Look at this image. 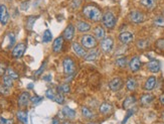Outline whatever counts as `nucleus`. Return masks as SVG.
<instances>
[{
    "instance_id": "nucleus-52",
    "label": "nucleus",
    "mask_w": 164,
    "mask_h": 124,
    "mask_svg": "<svg viewBox=\"0 0 164 124\" xmlns=\"http://www.w3.org/2000/svg\"><path fill=\"white\" fill-rule=\"evenodd\" d=\"M27 88H28V89H32V88H33V84H32V83H30L29 85L27 86Z\"/></svg>"
},
{
    "instance_id": "nucleus-46",
    "label": "nucleus",
    "mask_w": 164,
    "mask_h": 124,
    "mask_svg": "<svg viewBox=\"0 0 164 124\" xmlns=\"http://www.w3.org/2000/svg\"><path fill=\"white\" fill-rule=\"evenodd\" d=\"M28 6H29V2L28 1H25V2H23V3H21V5H20L22 10H27Z\"/></svg>"
},
{
    "instance_id": "nucleus-47",
    "label": "nucleus",
    "mask_w": 164,
    "mask_h": 124,
    "mask_svg": "<svg viewBox=\"0 0 164 124\" xmlns=\"http://www.w3.org/2000/svg\"><path fill=\"white\" fill-rule=\"evenodd\" d=\"M44 66H46V63H43L41 65V67L39 68V70H37V71L35 72V75L37 76V75H40L41 73H42V71H43V69H44Z\"/></svg>"
},
{
    "instance_id": "nucleus-34",
    "label": "nucleus",
    "mask_w": 164,
    "mask_h": 124,
    "mask_svg": "<svg viewBox=\"0 0 164 124\" xmlns=\"http://www.w3.org/2000/svg\"><path fill=\"white\" fill-rule=\"evenodd\" d=\"M52 32H50V30L46 29V32H43V36H42V41H43V43H49V41H52Z\"/></svg>"
},
{
    "instance_id": "nucleus-6",
    "label": "nucleus",
    "mask_w": 164,
    "mask_h": 124,
    "mask_svg": "<svg viewBox=\"0 0 164 124\" xmlns=\"http://www.w3.org/2000/svg\"><path fill=\"white\" fill-rule=\"evenodd\" d=\"M114 47V41L112 38H105L101 41V49L104 53H110Z\"/></svg>"
},
{
    "instance_id": "nucleus-7",
    "label": "nucleus",
    "mask_w": 164,
    "mask_h": 124,
    "mask_svg": "<svg viewBox=\"0 0 164 124\" xmlns=\"http://www.w3.org/2000/svg\"><path fill=\"white\" fill-rule=\"evenodd\" d=\"M141 67H142V63H141L140 58L139 57H133L129 63L130 70H131L133 73H136L141 69Z\"/></svg>"
},
{
    "instance_id": "nucleus-12",
    "label": "nucleus",
    "mask_w": 164,
    "mask_h": 124,
    "mask_svg": "<svg viewBox=\"0 0 164 124\" xmlns=\"http://www.w3.org/2000/svg\"><path fill=\"white\" fill-rule=\"evenodd\" d=\"M73 35H75V27H73V24H69L66 27V29L64 30L63 38L64 39H67V41H72Z\"/></svg>"
},
{
    "instance_id": "nucleus-15",
    "label": "nucleus",
    "mask_w": 164,
    "mask_h": 124,
    "mask_svg": "<svg viewBox=\"0 0 164 124\" xmlns=\"http://www.w3.org/2000/svg\"><path fill=\"white\" fill-rule=\"evenodd\" d=\"M155 97L152 94H144L140 97V103L143 106H148L153 102Z\"/></svg>"
},
{
    "instance_id": "nucleus-29",
    "label": "nucleus",
    "mask_w": 164,
    "mask_h": 124,
    "mask_svg": "<svg viewBox=\"0 0 164 124\" xmlns=\"http://www.w3.org/2000/svg\"><path fill=\"white\" fill-rule=\"evenodd\" d=\"M16 116L19 119V121H21L23 124H28V116H27V113L25 111H18Z\"/></svg>"
},
{
    "instance_id": "nucleus-32",
    "label": "nucleus",
    "mask_w": 164,
    "mask_h": 124,
    "mask_svg": "<svg viewBox=\"0 0 164 124\" xmlns=\"http://www.w3.org/2000/svg\"><path fill=\"white\" fill-rule=\"evenodd\" d=\"M154 24L156 25L158 27H163L164 29V16L163 15H159V16H156L154 18Z\"/></svg>"
},
{
    "instance_id": "nucleus-13",
    "label": "nucleus",
    "mask_w": 164,
    "mask_h": 124,
    "mask_svg": "<svg viewBox=\"0 0 164 124\" xmlns=\"http://www.w3.org/2000/svg\"><path fill=\"white\" fill-rule=\"evenodd\" d=\"M9 19V13L7 11V7L5 5H1L0 6V22L5 25L8 22Z\"/></svg>"
},
{
    "instance_id": "nucleus-37",
    "label": "nucleus",
    "mask_w": 164,
    "mask_h": 124,
    "mask_svg": "<svg viewBox=\"0 0 164 124\" xmlns=\"http://www.w3.org/2000/svg\"><path fill=\"white\" fill-rule=\"evenodd\" d=\"M6 75H7V76H9V77H10L11 79H13V80H16V79H18V77H19L17 73L14 71L13 69H11V68H8V69H7Z\"/></svg>"
},
{
    "instance_id": "nucleus-36",
    "label": "nucleus",
    "mask_w": 164,
    "mask_h": 124,
    "mask_svg": "<svg viewBox=\"0 0 164 124\" xmlns=\"http://www.w3.org/2000/svg\"><path fill=\"white\" fill-rule=\"evenodd\" d=\"M155 47L160 50V52H164V38H159L155 41Z\"/></svg>"
},
{
    "instance_id": "nucleus-49",
    "label": "nucleus",
    "mask_w": 164,
    "mask_h": 124,
    "mask_svg": "<svg viewBox=\"0 0 164 124\" xmlns=\"http://www.w3.org/2000/svg\"><path fill=\"white\" fill-rule=\"evenodd\" d=\"M159 102L162 104V105H164V94L162 95H160V97H159Z\"/></svg>"
},
{
    "instance_id": "nucleus-38",
    "label": "nucleus",
    "mask_w": 164,
    "mask_h": 124,
    "mask_svg": "<svg viewBox=\"0 0 164 124\" xmlns=\"http://www.w3.org/2000/svg\"><path fill=\"white\" fill-rule=\"evenodd\" d=\"M58 91L59 93H70V86L67 85V84H63V85H61L58 87Z\"/></svg>"
},
{
    "instance_id": "nucleus-1",
    "label": "nucleus",
    "mask_w": 164,
    "mask_h": 124,
    "mask_svg": "<svg viewBox=\"0 0 164 124\" xmlns=\"http://www.w3.org/2000/svg\"><path fill=\"white\" fill-rule=\"evenodd\" d=\"M83 13L88 19H90V20L94 22L100 21L103 18L101 10L97 6H95V5H87V6H85L83 8Z\"/></svg>"
},
{
    "instance_id": "nucleus-24",
    "label": "nucleus",
    "mask_w": 164,
    "mask_h": 124,
    "mask_svg": "<svg viewBox=\"0 0 164 124\" xmlns=\"http://www.w3.org/2000/svg\"><path fill=\"white\" fill-rule=\"evenodd\" d=\"M94 33H95V36L97 39H104L105 38V35H106V32L105 29H103L102 26H97L94 30Z\"/></svg>"
},
{
    "instance_id": "nucleus-51",
    "label": "nucleus",
    "mask_w": 164,
    "mask_h": 124,
    "mask_svg": "<svg viewBox=\"0 0 164 124\" xmlns=\"http://www.w3.org/2000/svg\"><path fill=\"white\" fill-rule=\"evenodd\" d=\"M52 124H59V120L58 119V118H55V119L52 120Z\"/></svg>"
},
{
    "instance_id": "nucleus-50",
    "label": "nucleus",
    "mask_w": 164,
    "mask_h": 124,
    "mask_svg": "<svg viewBox=\"0 0 164 124\" xmlns=\"http://www.w3.org/2000/svg\"><path fill=\"white\" fill-rule=\"evenodd\" d=\"M43 80H44V81H50V80H52V76H50V75H47L46 77H43Z\"/></svg>"
},
{
    "instance_id": "nucleus-30",
    "label": "nucleus",
    "mask_w": 164,
    "mask_h": 124,
    "mask_svg": "<svg viewBox=\"0 0 164 124\" xmlns=\"http://www.w3.org/2000/svg\"><path fill=\"white\" fill-rule=\"evenodd\" d=\"M112 110V105L109 103H103L100 106V112L102 114H108L111 112Z\"/></svg>"
},
{
    "instance_id": "nucleus-43",
    "label": "nucleus",
    "mask_w": 164,
    "mask_h": 124,
    "mask_svg": "<svg viewBox=\"0 0 164 124\" xmlns=\"http://www.w3.org/2000/svg\"><path fill=\"white\" fill-rule=\"evenodd\" d=\"M7 66L4 63H0V76H3L7 71Z\"/></svg>"
},
{
    "instance_id": "nucleus-44",
    "label": "nucleus",
    "mask_w": 164,
    "mask_h": 124,
    "mask_svg": "<svg viewBox=\"0 0 164 124\" xmlns=\"http://www.w3.org/2000/svg\"><path fill=\"white\" fill-rule=\"evenodd\" d=\"M30 101H31L32 104L36 105V104H38L41 101V97H38V96H34V97L30 98Z\"/></svg>"
},
{
    "instance_id": "nucleus-39",
    "label": "nucleus",
    "mask_w": 164,
    "mask_h": 124,
    "mask_svg": "<svg viewBox=\"0 0 164 124\" xmlns=\"http://www.w3.org/2000/svg\"><path fill=\"white\" fill-rule=\"evenodd\" d=\"M55 101L58 104H63L64 101V98L63 94H61V93H58V94H55Z\"/></svg>"
},
{
    "instance_id": "nucleus-26",
    "label": "nucleus",
    "mask_w": 164,
    "mask_h": 124,
    "mask_svg": "<svg viewBox=\"0 0 164 124\" xmlns=\"http://www.w3.org/2000/svg\"><path fill=\"white\" fill-rule=\"evenodd\" d=\"M116 66H118L121 69H125L127 66V58L124 57V56H121V57H118L116 59Z\"/></svg>"
},
{
    "instance_id": "nucleus-8",
    "label": "nucleus",
    "mask_w": 164,
    "mask_h": 124,
    "mask_svg": "<svg viewBox=\"0 0 164 124\" xmlns=\"http://www.w3.org/2000/svg\"><path fill=\"white\" fill-rule=\"evenodd\" d=\"M25 50H26V46H25V44H23V43L17 44L15 47H14V49L12 50V56L14 58H20L23 56Z\"/></svg>"
},
{
    "instance_id": "nucleus-41",
    "label": "nucleus",
    "mask_w": 164,
    "mask_h": 124,
    "mask_svg": "<svg viewBox=\"0 0 164 124\" xmlns=\"http://www.w3.org/2000/svg\"><path fill=\"white\" fill-rule=\"evenodd\" d=\"M46 97L49 98V99H50V100L55 101V92H53L52 89H49V90H46Z\"/></svg>"
},
{
    "instance_id": "nucleus-33",
    "label": "nucleus",
    "mask_w": 164,
    "mask_h": 124,
    "mask_svg": "<svg viewBox=\"0 0 164 124\" xmlns=\"http://www.w3.org/2000/svg\"><path fill=\"white\" fill-rule=\"evenodd\" d=\"M36 16H29V17H27V20H26V29L31 30L32 27H33V23L35 22L36 20Z\"/></svg>"
},
{
    "instance_id": "nucleus-57",
    "label": "nucleus",
    "mask_w": 164,
    "mask_h": 124,
    "mask_svg": "<svg viewBox=\"0 0 164 124\" xmlns=\"http://www.w3.org/2000/svg\"><path fill=\"white\" fill-rule=\"evenodd\" d=\"M161 124H164V123H161Z\"/></svg>"
},
{
    "instance_id": "nucleus-28",
    "label": "nucleus",
    "mask_w": 164,
    "mask_h": 124,
    "mask_svg": "<svg viewBox=\"0 0 164 124\" xmlns=\"http://www.w3.org/2000/svg\"><path fill=\"white\" fill-rule=\"evenodd\" d=\"M140 4L147 9H152L155 7V0H140Z\"/></svg>"
},
{
    "instance_id": "nucleus-42",
    "label": "nucleus",
    "mask_w": 164,
    "mask_h": 124,
    "mask_svg": "<svg viewBox=\"0 0 164 124\" xmlns=\"http://www.w3.org/2000/svg\"><path fill=\"white\" fill-rule=\"evenodd\" d=\"M81 3H82V0H72L70 6H72L73 9H77V8L81 6Z\"/></svg>"
},
{
    "instance_id": "nucleus-25",
    "label": "nucleus",
    "mask_w": 164,
    "mask_h": 124,
    "mask_svg": "<svg viewBox=\"0 0 164 124\" xmlns=\"http://www.w3.org/2000/svg\"><path fill=\"white\" fill-rule=\"evenodd\" d=\"M82 115L84 116V118L86 119H93L95 117V114L93 113L92 110H90L88 107H83L82 108Z\"/></svg>"
},
{
    "instance_id": "nucleus-54",
    "label": "nucleus",
    "mask_w": 164,
    "mask_h": 124,
    "mask_svg": "<svg viewBox=\"0 0 164 124\" xmlns=\"http://www.w3.org/2000/svg\"><path fill=\"white\" fill-rule=\"evenodd\" d=\"M162 118L164 119V111H163V113H162Z\"/></svg>"
},
{
    "instance_id": "nucleus-19",
    "label": "nucleus",
    "mask_w": 164,
    "mask_h": 124,
    "mask_svg": "<svg viewBox=\"0 0 164 124\" xmlns=\"http://www.w3.org/2000/svg\"><path fill=\"white\" fill-rule=\"evenodd\" d=\"M14 43H15V36H14L13 33H8V35L5 36V38H4V41H3V44H5V49H7V50H9L11 49V47H13V44Z\"/></svg>"
},
{
    "instance_id": "nucleus-14",
    "label": "nucleus",
    "mask_w": 164,
    "mask_h": 124,
    "mask_svg": "<svg viewBox=\"0 0 164 124\" xmlns=\"http://www.w3.org/2000/svg\"><path fill=\"white\" fill-rule=\"evenodd\" d=\"M63 46H64V38L63 36H58L55 39L52 44V50L55 53H61V50H63Z\"/></svg>"
},
{
    "instance_id": "nucleus-5",
    "label": "nucleus",
    "mask_w": 164,
    "mask_h": 124,
    "mask_svg": "<svg viewBox=\"0 0 164 124\" xmlns=\"http://www.w3.org/2000/svg\"><path fill=\"white\" fill-rule=\"evenodd\" d=\"M82 44L86 49H93L97 46V39L91 35H86L82 38Z\"/></svg>"
},
{
    "instance_id": "nucleus-22",
    "label": "nucleus",
    "mask_w": 164,
    "mask_h": 124,
    "mask_svg": "<svg viewBox=\"0 0 164 124\" xmlns=\"http://www.w3.org/2000/svg\"><path fill=\"white\" fill-rule=\"evenodd\" d=\"M63 114L66 116L67 119H73L76 116V111L72 108H70V107H64L63 108Z\"/></svg>"
},
{
    "instance_id": "nucleus-4",
    "label": "nucleus",
    "mask_w": 164,
    "mask_h": 124,
    "mask_svg": "<svg viewBox=\"0 0 164 124\" xmlns=\"http://www.w3.org/2000/svg\"><path fill=\"white\" fill-rule=\"evenodd\" d=\"M63 66H64V74L70 75L75 72L76 70V64L72 58H66L63 62Z\"/></svg>"
},
{
    "instance_id": "nucleus-3",
    "label": "nucleus",
    "mask_w": 164,
    "mask_h": 124,
    "mask_svg": "<svg viewBox=\"0 0 164 124\" xmlns=\"http://www.w3.org/2000/svg\"><path fill=\"white\" fill-rule=\"evenodd\" d=\"M129 20L132 22V23L135 24H139L142 23V22L145 20V15L142 11L140 10H132L131 12L129 13Z\"/></svg>"
},
{
    "instance_id": "nucleus-16",
    "label": "nucleus",
    "mask_w": 164,
    "mask_h": 124,
    "mask_svg": "<svg viewBox=\"0 0 164 124\" xmlns=\"http://www.w3.org/2000/svg\"><path fill=\"white\" fill-rule=\"evenodd\" d=\"M30 100V97H29V93L28 92H23L22 94L19 96L18 98V106L19 107H25L28 104Z\"/></svg>"
},
{
    "instance_id": "nucleus-56",
    "label": "nucleus",
    "mask_w": 164,
    "mask_h": 124,
    "mask_svg": "<svg viewBox=\"0 0 164 124\" xmlns=\"http://www.w3.org/2000/svg\"><path fill=\"white\" fill-rule=\"evenodd\" d=\"M90 124H96V123H90Z\"/></svg>"
},
{
    "instance_id": "nucleus-21",
    "label": "nucleus",
    "mask_w": 164,
    "mask_h": 124,
    "mask_svg": "<svg viewBox=\"0 0 164 124\" xmlns=\"http://www.w3.org/2000/svg\"><path fill=\"white\" fill-rule=\"evenodd\" d=\"M136 103V97L135 96H129L127 97L123 102V108L124 109H129L133 104Z\"/></svg>"
},
{
    "instance_id": "nucleus-45",
    "label": "nucleus",
    "mask_w": 164,
    "mask_h": 124,
    "mask_svg": "<svg viewBox=\"0 0 164 124\" xmlns=\"http://www.w3.org/2000/svg\"><path fill=\"white\" fill-rule=\"evenodd\" d=\"M13 121L10 119H5V118H0V124H12Z\"/></svg>"
},
{
    "instance_id": "nucleus-31",
    "label": "nucleus",
    "mask_w": 164,
    "mask_h": 124,
    "mask_svg": "<svg viewBox=\"0 0 164 124\" xmlns=\"http://www.w3.org/2000/svg\"><path fill=\"white\" fill-rule=\"evenodd\" d=\"M136 46L139 50H145L149 47V41L147 39H139L137 41Z\"/></svg>"
},
{
    "instance_id": "nucleus-17",
    "label": "nucleus",
    "mask_w": 164,
    "mask_h": 124,
    "mask_svg": "<svg viewBox=\"0 0 164 124\" xmlns=\"http://www.w3.org/2000/svg\"><path fill=\"white\" fill-rule=\"evenodd\" d=\"M155 86H156V78L154 76H151L146 80L145 84H144V89L146 91H151L155 88Z\"/></svg>"
},
{
    "instance_id": "nucleus-18",
    "label": "nucleus",
    "mask_w": 164,
    "mask_h": 124,
    "mask_svg": "<svg viewBox=\"0 0 164 124\" xmlns=\"http://www.w3.org/2000/svg\"><path fill=\"white\" fill-rule=\"evenodd\" d=\"M73 52H75V53L78 56V57L84 58L85 56L87 55L86 50H85V49H84V47H82L81 44H78V43H73Z\"/></svg>"
},
{
    "instance_id": "nucleus-48",
    "label": "nucleus",
    "mask_w": 164,
    "mask_h": 124,
    "mask_svg": "<svg viewBox=\"0 0 164 124\" xmlns=\"http://www.w3.org/2000/svg\"><path fill=\"white\" fill-rule=\"evenodd\" d=\"M133 114V110H129V111H128V114H127L126 115V117L125 118H124V120H123V124H125V122H126V121L127 120H128V118L130 117V116H131V115Z\"/></svg>"
},
{
    "instance_id": "nucleus-35",
    "label": "nucleus",
    "mask_w": 164,
    "mask_h": 124,
    "mask_svg": "<svg viewBox=\"0 0 164 124\" xmlns=\"http://www.w3.org/2000/svg\"><path fill=\"white\" fill-rule=\"evenodd\" d=\"M3 85L8 87V88H11L13 86V79H11L9 76L5 75L3 77Z\"/></svg>"
},
{
    "instance_id": "nucleus-55",
    "label": "nucleus",
    "mask_w": 164,
    "mask_h": 124,
    "mask_svg": "<svg viewBox=\"0 0 164 124\" xmlns=\"http://www.w3.org/2000/svg\"><path fill=\"white\" fill-rule=\"evenodd\" d=\"M163 16H164V9H163Z\"/></svg>"
},
{
    "instance_id": "nucleus-53",
    "label": "nucleus",
    "mask_w": 164,
    "mask_h": 124,
    "mask_svg": "<svg viewBox=\"0 0 164 124\" xmlns=\"http://www.w3.org/2000/svg\"><path fill=\"white\" fill-rule=\"evenodd\" d=\"M63 124H70V122H69V121H64Z\"/></svg>"
},
{
    "instance_id": "nucleus-9",
    "label": "nucleus",
    "mask_w": 164,
    "mask_h": 124,
    "mask_svg": "<svg viewBox=\"0 0 164 124\" xmlns=\"http://www.w3.org/2000/svg\"><path fill=\"white\" fill-rule=\"evenodd\" d=\"M119 39L120 41L124 44H129L130 43H132L133 39H134V35L132 32H123L119 35Z\"/></svg>"
},
{
    "instance_id": "nucleus-27",
    "label": "nucleus",
    "mask_w": 164,
    "mask_h": 124,
    "mask_svg": "<svg viewBox=\"0 0 164 124\" xmlns=\"http://www.w3.org/2000/svg\"><path fill=\"white\" fill-rule=\"evenodd\" d=\"M98 56H99V50H91V52L88 53L84 57V59H85V61H95L96 59L98 58Z\"/></svg>"
},
{
    "instance_id": "nucleus-23",
    "label": "nucleus",
    "mask_w": 164,
    "mask_h": 124,
    "mask_svg": "<svg viewBox=\"0 0 164 124\" xmlns=\"http://www.w3.org/2000/svg\"><path fill=\"white\" fill-rule=\"evenodd\" d=\"M77 27H78L79 32H89V30L91 29V24H89L86 21H80V22H78Z\"/></svg>"
},
{
    "instance_id": "nucleus-40",
    "label": "nucleus",
    "mask_w": 164,
    "mask_h": 124,
    "mask_svg": "<svg viewBox=\"0 0 164 124\" xmlns=\"http://www.w3.org/2000/svg\"><path fill=\"white\" fill-rule=\"evenodd\" d=\"M0 94L8 95L9 94V88L6 86H4L3 84H0Z\"/></svg>"
},
{
    "instance_id": "nucleus-20",
    "label": "nucleus",
    "mask_w": 164,
    "mask_h": 124,
    "mask_svg": "<svg viewBox=\"0 0 164 124\" xmlns=\"http://www.w3.org/2000/svg\"><path fill=\"white\" fill-rule=\"evenodd\" d=\"M138 87L137 81L134 78H129L126 82V88L128 91H135Z\"/></svg>"
},
{
    "instance_id": "nucleus-10",
    "label": "nucleus",
    "mask_w": 164,
    "mask_h": 124,
    "mask_svg": "<svg viewBox=\"0 0 164 124\" xmlns=\"http://www.w3.org/2000/svg\"><path fill=\"white\" fill-rule=\"evenodd\" d=\"M123 87V81L120 78H115L109 83V88L112 90L113 92L119 91Z\"/></svg>"
},
{
    "instance_id": "nucleus-2",
    "label": "nucleus",
    "mask_w": 164,
    "mask_h": 124,
    "mask_svg": "<svg viewBox=\"0 0 164 124\" xmlns=\"http://www.w3.org/2000/svg\"><path fill=\"white\" fill-rule=\"evenodd\" d=\"M102 21H103L104 25L107 27V29H114L116 22H117V19H116V16L114 15V13L111 12V11H107L105 14L103 15V18H102Z\"/></svg>"
},
{
    "instance_id": "nucleus-58",
    "label": "nucleus",
    "mask_w": 164,
    "mask_h": 124,
    "mask_svg": "<svg viewBox=\"0 0 164 124\" xmlns=\"http://www.w3.org/2000/svg\"><path fill=\"white\" fill-rule=\"evenodd\" d=\"M0 6H1V5H0Z\"/></svg>"
},
{
    "instance_id": "nucleus-11",
    "label": "nucleus",
    "mask_w": 164,
    "mask_h": 124,
    "mask_svg": "<svg viewBox=\"0 0 164 124\" xmlns=\"http://www.w3.org/2000/svg\"><path fill=\"white\" fill-rule=\"evenodd\" d=\"M160 62L157 60H151L147 63V69H148L149 72L151 73H158L160 71Z\"/></svg>"
}]
</instances>
